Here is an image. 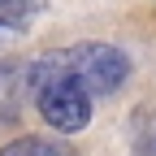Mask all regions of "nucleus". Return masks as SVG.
<instances>
[{
	"mask_svg": "<svg viewBox=\"0 0 156 156\" xmlns=\"http://www.w3.org/2000/svg\"><path fill=\"white\" fill-rule=\"evenodd\" d=\"M56 78H74V83H83L91 95H108V91H117L130 78V56L122 48H113V44L87 39V44H74V48L44 52L39 61L26 65V87L30 91L56 83Z\"/></svg>",
	"mask_w": 156,
	"mask_h": 156,
	"instance_id": "1",
	"label": "nucleus"
},
{
	"mask_svg": "<svg viewBox=\"0 0 156 156\" xmlns=\"http://www.w3.org/2000/svg\"><path fill=\"white\" fill-rule=\"evenodd\" d=\"M39 100V117L56 130V134H78L91 122V91L74 78H56V83L35 91Z\"/></svg>",
	"mask_w": 156,
	"mask_h": 156,
	"instance_id": "2",
	"label": "nucleus"
},
{
	"mask_svg": "<svg viewBox=\"0 0 156 156\" xmlns=\"http://www.w3.org/2000/svg\"><path fill=\"white\" fill-rule=\"evenodd\" d=\"M0 156H74L65 143H52V139H39V134H22L0 147Z\"/></svg>",
	"mask_w": 156,
	"mask_h": 156,
	"instance_id": "3",
	"label": "nucleus"
},
{
	"mask_svg": "<svg viewBox=\"0 0 156 156\" xmlns=\"http://www.w3.org/2000/svg\"><path fill=\"white\" fill-rule=\"evenodd\" d=\"M35 9H39V0H0V17H5V22H17V26H22V17L35 13Z\"/></svg>",
	"mask_w": 156,
	"mask_h": 156,
	"instance_id": "4",
	"label": "nucleus"
},
{
	"mask_svg": "<svg viewBox=\"0 0 156 156\" xmlns=\"http://www.w3.org/2000/svg\"><path fill=\"white\" fill-rule=\"evenodd\" d=\"M17 30H22V26H17V22H5V17H0V44H9V39H13Z\"/></svg>",
	"mask_w": 156,
	"mask_h": 156,
	"instance_id": "5",
	"label": "nucleus"
}]
</instances>
